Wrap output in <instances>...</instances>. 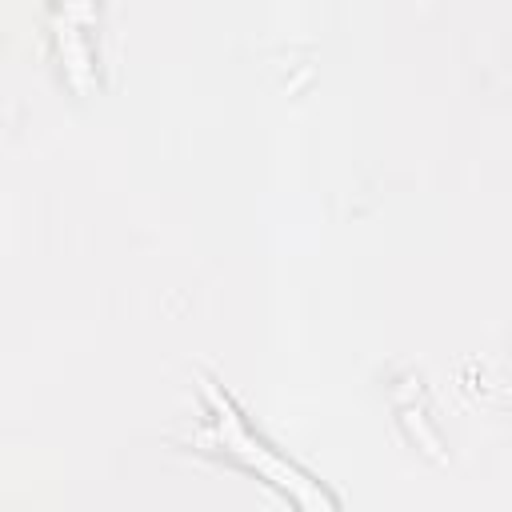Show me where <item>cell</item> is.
<instances>
[{"mask_svg": "<svg viewBox=\"0 0 512 512\" xmlns=\"http://www.w3.org/2000/svg\"><path fill=\"white\" fill-rule=\"evenodd\" d=\"M204 396H208V420H212V428H216V444L228 452V456H236L244 468H252L256 476H264L268 484H276L280 492H288L296 504H304V508H332L336 500L332 496H324L300 468H292L284 456H276L248 424H244V416L236 412V404L212 384V380H204Z\"/></svg>", "mask_w": 512, "mask_h": 512, "instance_id": "obj_1", "label": "cell"}, {"mask_svg": "<svg viewBox=\"0 0 512 512\" xmlns=\"http://www.w3.org/2000/svg\"><path fill=\"white\" fill-rule=\"evenodd\" d=\"M64 8H68V16H76V20H88L92 24V0H64Z\"/></svg>", "mask_w": 512, "mask_h": 512, "instance_id": "obj_2", "label": "cell"}]
</instances>
